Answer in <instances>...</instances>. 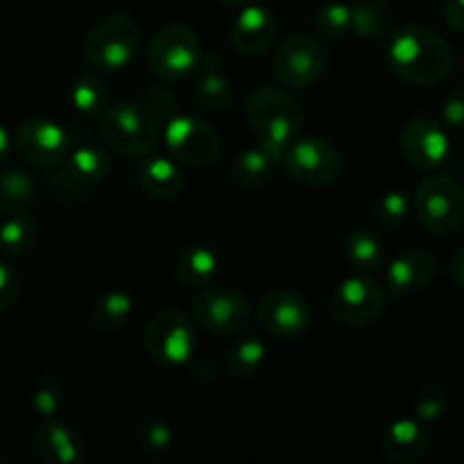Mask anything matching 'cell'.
<instances>
[{"mask_svg":"<svg viewBox=\"0 0 464 464\" xmlns=\"http://www.w3.org/2000/svg\"><path fill=\"white\" fill-rule=\"evenodd\" d=\"M388 63L399 80L430 86L451 72L453 53L447 41L430 27L408 25L394 34L388 48Z\"/></svg>","mask_w":464,"mask_h":464,"instance_id":"cell-1","label":"cell"},{"mask_svg":"<svg viewBox=\"0 0 464 464\" xmlns=\"http://www.w3.org/2000/svg\"><path fill=\"white\" fill-rule=\"evenodd\" d=\"M245 113H247L249 127L258 136V143L281 161L288 145L297 139L302 130V104L288 91L276 89V86H258L249 93Z\"/></svg>","mask_w":464,"mask_h":464,"instance_id":"cell-2","label":"cell"},{"mask_svg":"<svg viewBox=\"0 0 464 464\" xmlns=\"http://www.w3.org/2000/svg\"><path fill=\"white\" fill-rule=\"evenodd\" d=\"M100 139L125 157H145L161 139V122L152 109L139 100L111 104L100 121Z\"/></svg>","mask_w":464,"mask_h":464,"instance_id":"cell-3","label":"cell"},{"mask_svg":"<svg viewBox=\"0 0 464 464\" xmlns=\"http://www.w3.org/2000/svg\"><path fill=\"white\" fill-rule=\"evenodd\" d=\"M139 25L127 14H107L86 32L84 59L98 72H116L131 63L139 50Z\"/></svg>","mask_w":464,"mask_h":464,"instance_id":"cell-4","label":"cell"},{"mask_svg":"<svg viewBox=\"0 0 464 464\" xmlns=\"http://www.w3.org/2000/svg\"><path fill=\"white\" fill-rule=\"evenodd\" d=\"M145 352L157 365L175 370L193 361L198 352V334L193 320L177 308H159L145 324Z\"/></svg>","mask_w":464,"mask_h":464,"instance_id":"cell-5","label":"cell"},{"mask_svg":"<svg viewBox=\"0 0 464 464\" xmlns=\"http://www.w3.org/2000/svg\"><path fill=\"white\" fill-rule=\"evenodd\" d=\"M152 71L168 82L186 80L202 62V41L186 23H170L154 34L148 48Z\"/></svg>","mask_w":464,"mask_h":464,"instance_id":"cell-6","label":"cell"},{"mask_svg":"<svg viewBox=\"0 0 464 464\" xmlns=\"http://www.w3.org/2000/svg\"><path fill=\"white\" fill-rule=\"evenodd\" d=\"M281 161L290 179L302 186H311V188L334 184L344 170V159L340 150L320 136L295 139Z\"/></svg>","mask_w":464,"mask_h":464,"instance_id":"cell-7","label":"cell"},{"mask_svg":"<svg viewBox=\"0 0 464 464\" xmlns=\"http://www.w3.org/2000/svg\"><path fill=\"white\" fill-rule=\"evenodd\" d=\"M415 213L430 234H453L464 218L460 181L447 175H433L421 181L415 193Z\"/></svg>","mask_w":464,"mask_h":464,"instance_id":"cell-8","label":"cell"},{"mask_svg":"<svg viewBox=\"0 0 464 464\" xmlns=\"http://www.w3.org/2000/svg\"><path fill=\"white\" fill-rule=\"evenodd\" d=\"M198 326L213 335H236L249 324V302L243 293L225 285H207L190 306Z\"/></svg>","mask_w":464,"mask_h":464,"instance_id":"cell-9","label":"cell"},{"mask_svg":"<svg viewBox=\"0 0 464 464\" xmlns=\"http://www.w3.org/2000/svg\"><path fill=\"white\" fill-rule=\"evenodd\" d=\"M329 53L324 44L311 34H293L275 54V75L288 89H306L326 71Z\"/></svg>","mask_w":464,"mask_h":464,"instance_id":"cell-10","label":"cell"},{"mask_svg":"<svg viewBox=\"0 0 464 464\" xmlns=\"http://www.w3.org/2000/svg\"><path fill=\"white\" fill-rule=\"evenodd\" d=\"M388 293L379 281L370 276H349L335 288L331 297V313L343 324L362 329L383 315Z\"/></svg>","mask_w":464,"mask_h":464,"instance_id":"cell-11","label":"cell"},{"mask_svg":"<svg viewBox=\"0 0 464 464\" xmlns=\"http://www.w3.org/2000/svg\"><path fill=\"white\" fill-rule=\"evenodd\" d=\"M168 152L179 163L190 168H207L220 154V139L208 122L195 116H172L166 122Z\"/></svg>","mask_w":464,"mask_h":464,"instance_id":"cell-12","label":"cell"},{"mask_svg":"<svg viewBox=\"0 0 464 464\" xmlns=\"http://www.w3.org/2000/svg\"><path fill=\"white\" fill-rule=\"evenodd\" d=\"M71 148V131L50 118H27L18 125L16 150L30 166L57 168Z\"/></svg>","mask_w":464,"mask_h":464,"instance_id":"cell-13","label":"cell"},{"mask_svg":"<svg viewBox=\"0 0 464 464\" xmlns=\"http://www.w3.org/2000/svg\"><path fill=\"white\" fill-rule=\"evenodd\" d=\"M111 170V159L107 157L100 145L72 140L71 152L66 154L62 163L57 166L53 175V184L62 193H84V190L93 188V186L102 184Z\"/></svg>","mask_w":464,"mask_h":464,"instance_id":"cell-14","label":"cell"},{"mask_svg":"<svg viewBox=\"0 0 464 464\" xmlns=\"http://www.w3.org/2000/svg\"><path fill=\"white\" fill-rule=\"evenodd\" d=\"M258 322L275 338H299L311 329V304L293 290H272L258 302Z\"/></svg>","mask_w":464,"mask_h":464,"instance_id":"cell-15","label":"cell"},{"mask_svg":"<svg viewBox=\"0 0 464 464\" xmlns=\"http://www.w3.org/2000/svg\"><path fill=\"white\" fill-rule=\"evenodd\" d=\"M401 150L411 166L420 170H433L447 161L451 143H449L447 131L438 122L417 116L408 121L401 130Z\"/></svg>","mask_w":464,"mask_h":464,"instance_id":"cell-16","label":"cell"},{"mask_svg":"<svg viewBox=\"0 0 464 464\" xmlns=\"http://www.w3.org/2000/svg\"><path fill=\"white\" fill-rule=\"evenodd\" d=\"M433 447V433L426 421L403 417L392 421L381 435V453L394 464H415L424 460Z\"/></svg>","mask_w":464,"mask_h":464,"instance_id":"cell-17","label":"cell"},{"mask_svg":"<svg viewBox=\"0 0 464 464\" xmlns=\"http://www.w3.org/2000/svg\"><path fill=\"white\" fill-rule=\"evenodd\" d=\"M36 456L48 464H82L86 460V442L72 426L45 420L32 435Z\"/></svg>","mask_w":464,"mask_h":464,"instance_id":"cell-18","label":"cell"},{"mask_svg":"<svg viewBox=\"0 0 464 464\" xmlns=\"http://www.w3.org/2000/svg\"><path fill=\"white\" fill-rule=\"evenodd\" d=\"M275 36V14L261 5H245L231 23V44L240 54H247V57H258V54L266 53Z\"/></svg>","mask_w":464,"mask_h":464,"instance_id":"cell-19","label":"cell"},{"mask_svg":"<svg viewBox=\"0 0 464 464\" xmlns=\"http://www.w3.org/2000/svg\"><path fill=\"white\" fill-rule=\"evenodd\" d=\"M435 272H438V261L433 254L426 249H408L388 267L390 297L403 299L412 293H420L433 281Z\"/></svg>","mask_w":464,"mask_h":464,"instance_id":"cell-20","label":"cell"},{"mask_svg":"<svg viewBox=\"0 0 464 464\" xmlns=\"http://www.w3.org/2000/svg\"><path fill=\"white\" fill-rule=\"evenodd\" d=\"M139 177L145 193L159 202H172L181 198L186 188L184 172L170 157H159V154L148 157L140 166Z\"/></svg>","mask_w":464,"mask_h":464,"instance_id":"cell-21","label":"cell"},{"mask_svg":"<svg viewBox=\"0 0 464 464\" xmlns=\"http://www.w3.org/2000/svg\"><path fill=\"white\" fill-rule=\"evenodd\" d=\"M220 270V258L207 245H188L181 249L175 276L184 288H207Z\"/></svg>","mask_w":464,"mask_h":464,"instance_id":"cell-22","label":"cell"},{"mask_svg":"<svg viewBox=\"0 0 464 464\" xmlns=\"http://www.w3.org/2000/svg\"><path fill=\"white\" fill-rule=\"evenodd\" d=\"M279 159L263 148L261 143L256 148H247L236 157L234 166H231V179L240 190H258L272 179Z\"/></svg>","mask_w":464,"mask_h":464,"instance_id":"cell-23","label":"cell"},{"mask_svg":"<svg viewBox=\"0 0 464 464\" xmlns=\"http://www.w3.org/2000/svg\"><path fill=\"white\" fill-rule=\"evenodd\" d=\"M39 240V225L27 211L7 213L5 222L0 225V254L5 258L27 256L36 247Z\"/></svg>","mask_w":464,"mask_h":464,"instance_id":"cell-24","label":"cell"},{"mask_svg":"<svg viewBox=\"0 0 464 464\" xmlns=\"http://www.w3.org/2000/svg\"><path fill=\"white\" fill-rule=\"evenodd\" d=\"M131 313H134V302H131L130 293L107 290V293L98 295L95 302L91 304L89 320L91 326L98 331H118L130 322Z\"/></svg>","mask_w":464,"mask_h":464,"instance_id":"cell-25","label":"cell"},{"mask_svg":"<svg viewBox=\"0 0 464 464\" xmlns=\"http://www.w3.org/2000/svg\"><path fill=\"white\" fill-rule=\"evenodd\" d=\"M267 361V347L256 335H243L227 349V367L240 381L254 379Z\"/></svg>","mask_w":464,"mask_h":464,"instance_id":"cell-26","label":"cell"},{"mask_svg":"<svg viewBox=\"0 0 464 464\" xmlns=\"http://www.w3.org/2000/svg\"><path fill=\"white\" fill-rule=\"evenodd\" d=\"M71 102L82 116H95L100 111H107L109 89L102 77L91 71L80 72L71 86Z\"/></svg>","mask_w":464,"mask_h":464,"instance_id":"cell-27","label":"cell"},{"mask_svg":"<svg viewBox=\"0 0 464 464\" xmlns=\"http://www.w3.org/2000/svg\"><path fill=\"white\" fill-rule=\"evenodd\" d=\"M36 198V181L25 170L0 172V211H25Z\"/></svg>","mask_w":464,"mask_h":464,"instance_id":"cell-28","label":"cell"},{"mask_svg":"<svg viewBox=\"0 0 464 464\" xmlns=\"http://www.w3.org/2000/svg\"><path fill=\"white\" fill-rule=\"evenodd\" d=\"M392 14L383 7V3L367 0L352 9V32L362 39H383L392 32Z\"/></svg>","mask_w":464,"mask_h":464,"instance_id":"cell-29","label":"cell"},{"mask_svg":"<svg viewBox=\"0 0 464 464\" xmlns=\"http://www.w3.org/2000/svg\"><path fill=\"white\" fill-rule=\"evenodd\" d=\"M195 95H198L199 104L208 111H222L234 100V89H231L229 80L222 75V71L213 63H207L204 71L199 72L198 84H195Z\"/></svg>","mask_w":464,"mask_h":464,"instance_id":"cell-30","label":"cell"},{"mask_svg":"<svg viewBox=\"0 0 464 464\" xmlns=\"http://www.w3.org/2000/svg\"><path fill=\"white\" fill-rule=\"evenodd\" d=\"M344 254H347L349 263L362 272L379 270L383 263V245H381L379 236L367 229H356L347 236Z\"/></svg>","mask_w":464,"mask_h":464,"instance_id":"cell-31","label":"cell"},{"mask_svg":"<svg viewBox=\"0 0 464 464\" xmlns=\"http://www.w3.org/2000/svg\"><path fill=\"white\" fill-rule=\"evenodd\" d=\"M134 442L143 453L159 458L170 451L172 444H175V433H172L168 421H163L161 417L150 415L139 420V424H136Z\"/></svg>","mask_w":464,"mask_h":464,"instance_id":"cell-32","label":"cell"},{"mask_svg":"<svg viewBox=\"0 0 464 464\" xmlns=\"http://www.w3.org/2000/svg\"><path fill=\"white\" fill-rule=\"evenodd\" d=\"M66 403V385L57 374H44L32 390V408L44 420H54Z\"/></svg>","mask_w":464,"mask_h":464,"instance_id":"cell-33","label":"cell"},{"mask_svg":"<svg viewBox=\"0 0 464 464\" xmlns=\"http://www.w3.org/2000/svg\"><path fill=\"white\" fill-rule=\"evenodd\" d=\"M449 406H451V397H449L447 388L438 383H429L424 388L417 390L415 399H412V411H415L417 420L426 421H438L440 417L447 415Z\"/></svg>","mask_w":464,"mask_h":464,"instance_id":"cell-34","label":"cell"},{"mask_svg":"<svg viewBox=\"0 0 464 464\" xmlns=\"http://www.w3.org/2000/svg\"><path fill=\"white\" fill-rule=\"evenodd\" d=\"M315 25L322 36L326 39H343L352 30V7L344 3H326L322 5L315 16Z\"/></svg>","mask_w":464,"mask_h":464,"instance_id":"cell-35","label":"cell"},{"mask_svg":"<svg viewBox=\"0 0 464 464\" xmlns=\"http://www.w3.org/2000/svg\"><path fill=\"white\" fill-rule=\"evenodd\" d=\"M412 199L403 190H390L376 202V218L385 227H399L411 216Z\"/></svg>","mask_w":464,"mask_h":464,"instance_id":"cell-36","label":"cell"},{"mask_svg":"<svg viewBox=\"0 0 464 464\" xmlns=\"http://www.w3.org/2000/svg\"><path fill=\"white\" fill-rule=\"evenodd\" d=\"M18 297H21V276L12 266L0 261V315L7 313L18 302Z\"/></svg>","mask_w":464,"mask_h":464,"instance_id":"cell-37","label":"cell"},{"mask_svg":"<svg viewBox=\"0 0 464 464\" xmlns=\"http://www.w3.org/2000/svg\"><path fill=\"white\" fill-rule=\"evenodd\" d=\"M145 104L152 109V113L159 118L161 125L175 116V95H172V91L168 89V86H161V84L152 86V89L148 91V100H145Z\"/></svg>","mask_w":464,"mask_h":464,"instance_id":"cell-38","label":"cell"},{"mask_svg":"<svg viewBox=\"0 0 464 464\" xmlns=\"http://www.w3.org/2000/svg\"><path fill=\"white\" fill-rule=\"evenodd\" d=\"M442 118L453 130H464V89H456L444 100Z\"/></svg>","mask_w":464,"mask_h":464,"instance_id":"cell-39","label":"cell"},{"mask_svg":"<svg viewBox=\"0 0 464 464\" xmlns=\"http://www.w3.org/2000/svg\"><path fill=\"white\" fill-rule=\"evenodd\" d=\"M444 16L453 30L464 34V0H444Z\"/></svg>","mask_w":464,"mask_h":464,"instance_id":"cell-40","label":"cell"},{"mask_svg":"<svg viewBox=\"0 0 464 464\" xmlns=\"http://www.w3.org/2000/svg\"><path fill=\"white\" fill-rule=\"evenodd\" d=\"M449 276L458 288H464V245L456 249V254L449 261Z\"/></svg>","mask_w":464,"mask_h":464,"instance_id":"cell-41","label":"cell"},{"mask_svg":"<svg viewBox=\"0 0 464 464\" xmlns=\"http://www.w3.org/2000/svg\"><path fill=\"white\" fill-rule=\"evenodd\" d=\"M9 150H12V139H9V131L7 127L0 125V163L7 161L9 157Z\"/></svg>","mask_w":464,"mask_h":464,"instance_id":"cell-42","label":"cell"},{"mask_svg":"<svg viewBox=\"0 0 464 464\" xmlns=\"http://www.w3.org/2000/svg\"><path fill=\"white\" fill-rule=\"evenodd\" d=\"M225 5H231V7H245V5L254 3V0H222Z\"/></svg>","mask_w":464,"mask_h":464,"instance_id":"cell-43","label":"cell"},{"mask_svg":"<svg viewBox=\"0 0 464 464\" xmlns=\"http://www.w3.org/2000/svg\"><path fill=\"white\" fill-rule=\"evenodd\" d=\"M374 3H385V0H374Z\"/></svg>","mask_w":464,"mask_h":464,"instance_id":"cell-44","label":"cell"}]
</instances>
